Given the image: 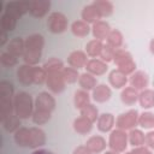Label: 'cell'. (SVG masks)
<instances>
[{"label":"cell","instance_id":"cell-29","mask_svg":"<svg viewBox=\"0 0 154 154\" xmlns=\"http://www.w3.org/2000/svg\"><path fill=\"white\" fill-rule=\"evenodd\" d=\"M138 102H140L141 107L144 109L154 107V90H152V89L142 90L138 96Z\"/></svg>","mask_w":154,"mask_h":154},{"label":"cell","instance_id":"cell-6","mask_svg":"<svg viewBox=\"0 0 154 154\" xmlns=\"http://www.w3.org/2000/svg\"><path fill=\"white\" fill-rule=\"evenodd\" d=\"M67 18L61 12H52L47 19V28L53 34H61L67 29Z\"/></svg>","mask_w":154,"mask_h":154},{"label":"cell","instance_id":"cell-34","mask_svg":"<svg viewBox=\"0 0 154 154\" xmlns=\"http://www.w3.org/2000/svg\"><path fill=\"white\" fill-rule=\"evenodd\" d=\"M144 137H146V135H144L143 131L140 130V129H132V130H130V132L128 134L129 143H130L132 147L143 146V144H144Z\"/></svg>","mask_w":154,"mask_h":154},{"label":"cell","instance_id":"cell-27","mask_svg":"<svg viewBox=\"0 0 154 154\" xmlns=\"http://www.w3.org/2000/svg\"><path fill=\"white\" fill-rule=\"evenodd\" d=\"M78 84L79 87L83 89V90H93L96 85H97V81H96V77L93 76L91 73L89 72H84L79 76V79H78Z\"/></svg>","mask_w":154,"mask_h":154},{"label":"cell","instance_id":"cell-31","mask_svg":"<svg viewBox=\"0 0 154 154\" xmlns=\"http://www.w3.org/2000/svg\"><path fill=\"white\" fill-rule=\"evenodd\" d=\"M2 123V128L7 131V132H16L20 126V118L18 116H16L14 113L6 117L5 119L1 120Z\"/></svg>","mask_w":154,"mask_h":154},{"label":"cell","instance_id":"cell-45","mask_svg":"<svg viewBox=\"0 0 154 154\" xmlns=\"http://www.w3.org/2000/svg\"><path fill=\"white\" fill-rule=\"evenodd\" d=\"M114 53H116V49L113 47H111L109 45L105 43L103 45V48L101 51V54H100V59L105 63H108V61H112L113 60V57H114Z\"/></svg>","mask_w":154,"mask_h":154},{"label":"cell","instance_id":"cell-39","mask_svg":"<svg viewBox=\"0 0 154 154\" xmlns=\"http://www.w3.org/2000/svg\"><path fill=\"white\" fill-rule=\"evenodd\" d=\"M138 125L143 129H153L154 128V113L143 112L138 117Z\"/></svg>","mask_w":154,"mask_h":154},{"label":"cell","instance_id":"cell-12","mask_svg":"<svg viewBox=\"0 0 154 154\" xmlns=\"http://www.w3.org/2000/svg\"><path fill=\"white\" fill-rule=\"evenodd\" d=\"M87 53L83 52V51H73L69 54L67 57V64L78 70V69H82V67H85L87 63H88V58H87Z\"/></svg>","mask_w":154,"mask_h":154},{"label":"cell","instance_id":"cell-40","mask_svg":"<svg viewBox=\"0 0 154 154\" xmlns=\"http://www.w3.org/2000/svg\"><path fill=\"white\" fill-rule=\"evenodd\" d=\"M16 25H17V19L7 13H4L1 16V28L2 30L10 32V31H13L16 29Z\"/></svg>","mask_w":154,"mask_h":154},{"label":"cell","instance_id":"cell-37","mask_svg":"<svg viewBox=\"0 0 154 154\" xmlns=\"http://www.w3.org/2000/svg\"><path fill=\"white\" fill-rule=\"evenodd\" d=\"M81 116L85 117V118L89 119L91 123H94V122L97 120V118H99L100 114H99L97 108H96L93 103H88L87 106H84V107L81 109Z\"/></svg>","mask_w":154,"mask_h":154},{"label":"cell","instance_id":"cell-32","mask_svg":"<svg viewBox=\"0 0 154 154\" xmlns=\"http://www.w3.org/2000/svg\"><path fill=\"white\" fill-rule=\"evenodd\" d=\"M43 70L46 71L47 75L49 73H55V72H61L64 70V64L60 59L58 58H51L43 64Z\"/></svg>","mask_w":154,"mask_h":154},{"label":"cell","instance_id":"cell-1","mask_svg":"<svg viewBox=\"0 0 154 154\" xmlns=\"http://www.w3.org/2000/svg\"><path fill=\"white\" fill-rule=\"evenodd\" d=\"M45 46V38L41 34H31L25 38V51L23 54L24 63L31 66H36L42 55Z\"/></svg>","mask_w":154,"mask_h":154},{"label":"cell","instance_id":"cell-33","mask_svg":"<svg viewBox=\"0 0 154 154\" xmlns=\"http://www.w3.org/2000/svg\"><path fill=\"white\" fill-rule=\"evenodd\" d=\"M73 103H75V107L81 111L84 106H87L88 103H90V95L88 94L87 90L79 89V90H77V91L75 93Z\"/></svg>","mask_w":154,"mask_h":154},{"label":"cell","instance_id":"cell-44","mask_svg":"<svg viewBox=\"0 0 154 154\" xmlns=\"http://www.w3.org/2000/svg\"><path fill=\"white\" fill-rule=\"evenodd\" d=\"M32 78H34V84L41 85V84L46 83V81H47V73H46V71L43 70V67L34 66Z\"/></svg>","mask_w":154,"mask_h":154},{"label":"cell","instance_id":"cell-17","mask_svg":"<svg viewBox=\"0 0 154 154\" xmlns=\"http://www.w3.org/2000/svg\"><path fill=\"white\" fill-rule=\"evenodd\" d=\"M93 100L99 102V103H103L106 101H108L112 96V91L111 88L106 84H97L94 89H93Z\"/></svg>","mask_w":154,"mask_h":154},{"label":"cell","instance_id":"cell-26","mask_svg":"<svg viewBox=\"0 0 154 154\" xmlns=\"http://www.w3.org/2000/svg\"><path fill=\"white\" fill-rule=\"evenodd\" d=\"M102 48H103L102 41L94 38V40H90V41L87 43V46H85V53H87L88 57L95 59V58L100 57Z\"/></svg>","mask_w":154,"mask_h":154},{"label":"cell","instance_id":"cell-21","mask_svg":"<svg viewBox=\"0 0 154 154\" xmlns=\"http://www.w3.org/2000/svg\"><path fill=\"white\" fill-rule=\"evenodd\" d=\"M24 51H25V40H23L22 37H13L8 42L6 52L18 58V57H23Z\"/></svg>","mask_w":154,"mask_h":154},{"label":"cell","instance_id":"cell-28","mask_svg":"<svg viewBox=\"0 0 154 154\" xmlns=\"http://www.w3.org/2000/svg\"><path fill=\"white\" fill-rule=\"evenodd\" d=\"M90 26L88 23L83 22V20H75L71 24V31L75 36L77 37H85L89 35L90 32Z\"/></svg>","mask_w":154,"mask_h":154},{"label":"cell","instance_id":"cell-11","mask_svg":"<svg viewBox=\"0 0 154 154\" xmlns=\"http://www.w3.org/2000/svg\"><path fill=\"white\" fill-rule=\"evenodd\" d=\"M130 85L136 90H144L149 84V77L144 71H135L130 76Z\"/></svg>","mask_w":154,"mask_h":154},{"label":"cell","instance_id":"cell-53","mask_svg":"<svg viewBox=\"0 0 154 154\" xmlns=\"http://www.w3.org/2000/svg\"><path fill=\"white\" fill-rule=\"evenodd\" d=\"M125 154H131V152H129V153H125Z\"/></svg>","mask_w":154,"mask_h":154},{"label":"cell","instance_id":"cell-16","mask_svg":"<svg viewBox=\"0 0 154 154\" xmlns=\"http://www.w3.org/2000/svg\"><path fill=\"white\" fill-rule=\"evenodd\" d=\"M111 30L112 29L109 28V24L105 20H99V22L94 23L93 26H91V32H93L94 38L100 40V41L106 40L107 36L109 35Z\"/></svg>","mask_w":154,"mask_h":154},{"label":"cell","instance_id":"cell-41","mask_svg":"<svg viewBox=\"0 0 154 154\" xmlns=\"http://www.w3.org/2000/svg\"><path fill=\"white\" fill-rule=\"evenodd\" d=\"M63 76L65 78V82L69 83V84H72V83H76L78 79H79V73H78V70L71 67V66H67V67H64L63 70Z\"/></svg>","mask_w":154,"mask_h":154},{"label":"cell","instance_id":"cell-7","mask_svg":"<svg viewBox=\"0 0 154 154\" xmlns=\"http://www.w3.org/2000/svg\"><path fill=\"white\" fill-rule=\"evenodd\" d=\"M29 11H30V1L28 0L10 1L5 5V13L14 17L16 19H19L23 14L28 13Z\"/></svg>","mask_w":154,"mask_h":154},{"label":"cell","instance_id":"cell-14","mask_svg":"<svg viewBox=\"0 0 154 154\" xmlns=\"http://www.w3.org/2000/svg\"><path fill=\"white\" fill-rule=\"evenodd\" d=\"M107 69H108L107 63L102 61L101 59H90L85 65L87 72L91 73L93 76H102L106 73Z\"/></svg>","mask_w":154,"mask_h":154},{"label":"cell","instance_id":"cell-22","mask_svg":"<svg viewBox=\"0 0 154 154\" xmlns=\"http://www.w3.org/2000/svg\"><path fill=\"white\" fill-rule=\"evenodd\" d=\"M138 96H140V93L138 90H136L135 88H132L131 85L130 87H125L122 93H120V100L124 105L126 106H132L135 105L137 101H138Z\"/></svg>","mask_w":154,"mask_h":154},{"label":"cell","instance_id":"cell-48","mask_svg":"<svg viewBox=\"0 0 154 154\" xmlns=\"http://www.w3.org/2000/svg\"><path fill=\"white\" fill-rule=\"evenodd\" d=\"M72 154H93V153L87 148V146H78V147L73 150Z\"/></svg>","mask_w":154,"mask_h":154},{"label":"cell","instance_id":"cell-5","mask_svg":"<svg viewBox=\"0 0 154 154\" xmlns=\"http://www.w3.org/2000/svg\"><path fill=\"white\" fill-rule=\"evenodd\" d=\"M138 112L136 109H129L122 114H119L116 119V126L120 130H132L136 125H138Z\"/></svg>","mask_w":154,"mask_h":154},{"label":"cell","instance_id":"cell-19","mask_svg":"<svg viewBox=\"0 0 154 154\" xmlns=\"http://www.w3.org/2000/svg\"><path fill=\"white\" fill-rule=\"evenodd\" d=\"M46 143V135L43 130L40 128H30V140H29V148L36 149L42 147Z\"/></svg>","mask_w":154,"mask_h":154},{"label":"cell","instance_id":"cell-25","mask_svg":"<svg viewBox=\"0 0 154 154\" xmlns=\"http://www.w3.org/2000/svg\"><path fill=\"white\" fill-rule=\"evenodd\" d=\"M13 140L18 147H28L29 148V140H30V128L20 126L13 135Z\"/></svg>","mask_w":154,"mask_h":154},{"label":"cell","instance_id":"cell-4","mask_svg":"<svg viewBox=\"0 0 154 154\" xmlns=\"http://www.w3.org/2000/svg\"><path fill=\"white\" fill-rule=\"evenodd\" d=\"M128 134L124 130L120 129H116L112 130L109 134V138H108V147L111 150L117 152V153H123L126 149L128 146Z\"/></svg>","mask_w":154,"mask_h":154},{"label":"cell","instance_id":"cell-49","mask_svg":"<svg viewBox=\"0 0 154 154\" xmlns=\"http://www.w3.org/2000/svg\"><path fill=\"white\" fill-rule=\"evenodd\" d=\"M7 38H8L7 31L2 30V31H1V36H0V46H4V45L6 43V41H7Z\"/></svg>","mask_w":154,"mask_h":154},{"label":"cell","instance_id":"cell-42","mask_svg":"<svg viewBox=\"0 0 154 154\" xmlns=\"http://www.w3.org/2000/svg\"><path fill=\"white\" fill-rule=\"evenodd\" d=\"M52 117V113H47V112H41V111H36L34 109V113H32V122L36 124V125H43L46 123L49 122Z\"/></svg>","mask_w":154,"mask_h":154},{"label":"cell","instance_id":"cell-24","mask_svg":"<svg viewBox=\"0 0 154 154\" xmlns=\"http://www.w3.org/2000/svg\"><path fill=\"white\" fill-rule=\"evenodd\" d=\"M91 129H93V123L83 116L73 120V130L79 135H87L91 131Z\"/></svg>","mask_w":154,"mask_h":154},{"label":"cell","instance_id":"cell-2","mask_svg":"<svg viewBox=\"0 0 154 154\" xmlns=\"http://www.w3.org/2000/svg\"><path fill=\"white\" fill-rule=\"evenodd\" d=\"M13 106H14V114L18 116L20 119H28L32 117L35 109V102L32 97L26 91H19L13 97Z\"/></svg>","mask_w":154,"mask_h":154},{"label":"cell","instance_id":"cell-38","mask_svg":"<svg viewBox=\"0 0 154 154\" xmlns=\"http://www.w3.org/2000/svg\"><path fill=\"white\" fill-rule=\"evenodd\" d=\"M14 88L13 84L8 81L0 82V97L2 99H13L14 97Z\"/></svg>","mask_w":154,"mask_h":154},{"label":"cell","instance_id":"cell-35","mask_svg":"<svg viewBox=\"0 0 154 154\" xmlns=\"http://www.w3.org/2000/svg\"><path fill=\"white\" fill-rule=\"evenodd\" d=\"M14 113V106H13V99H2L0 97V117L1 120L6 117Z\"/></svg>","mask_w":154,"mask_h":154},{"label":"cell","instance_id":"cell-52","mask_svg":"<svg viewBox=\"0 0 154 154\" xmlns=\"http://www.w3.org/2000/svg\"><path fill=\"white\" fill-rule=\"evenodd\" d=\"M103 154H119V153L113 152V150H108V152H106V153H103Z\"/></svg>","mask_w":154,"mask_h":154},{"label":"cell","instance_id":"cell-15","mask_svg":"<svg viewBox=\"0 0 154 154\" xmlns=\"http://www.w3.org/2000/svg\"><path fill=\"white\" fill-rule=\"evenodd\" d=\"M87 148L93 153V154H99V153H102L106 147L108 146L106 143V140L102 137V136H91L87 140V143H85Z\"/></svg>","mask_w":154,"mask_h":154},{"label":"cell","instance_id":"cell-43","mask_svg":"<svg viewBox=\"0 0 154 154\" xmlns=\"http://www.w3.org/2000/svg\"><path fill=\"white\" fill-rule=\"evenodd\" d=\"M0 63H1L2 66L11 69V67H13V66L17 65L18 59H17V57L12 55V54L8 53V52H2L1 55H0Z\"/></svg>","mask_w":154,"mask_h":154},{"label":"cell","instance_id":"cell-47","mask_svg":"<svg viewBox=\"0 0 154 154\" xmlns=\"http://www.w3.org/2000/svg\"><path fill=\"white\" fill-rule=\"evenodd\" d=\"M131 154H152V149H149L146 146L134 147V149L131 150Z\"/></svg>","mask_w":154,"mask_h":154},{"label":"cell","instance_id":"cell-3","mask_svg":"<svg viewBox=\"0 0 154 154\" xmlns=\"http://www.w3.org/2000/svg\"><path fill=\"white\" fill-rule=\"evenodd\" d=\"M113 61L117 65V69L119 71H122L124 75H132L136 70V63L132 59V55L125 51V49H116L114 57H113Z\"/></svg>","mask_w":154,"mask_h":154},{"label":"cell","instance_id":"cell-30","mask_svg":"<svg viewBox=\"0 0 154 154\" xmlns=\"http://www.w3.org/2000/svg\"><path fill=\"white\" fill-rule=\"evenodd\" d=\"M93 5L95 6V8L97 10V12L100 13L101 18L102 17H108L113 13V4L108 0H95L93 1Z\"/></svg>","mask_w":154,"mask_h":154},{"label":"cell","instance_id":"cell-51","mask_svg":"<svg viewBox=\"0 0 154 154\" xmlns=\"http://www.w3.org/2000/svg\"><path fill=\"white\" fill-rule=\"evenodd\" d=\"M149 49H150V52L154 54V38H152V41H150V43H149Z\"/></svg>","mask_w":154,"mask_h":154},{"label":"cell","instance_id":"cell-13","mask_svg":"<svg viewBox=\"0 0 154 154\" xmlns=\"http://www.w3.org/2000/svg\"><path fill=\"white\" fill-rule=\"evenodd\" d=\"M32 73H34V66L28 65V64H23L17 70V79L23 85H30L34 83Z\"/></svg>","mask_w":154,"mask_h":154},{"label":"cell","instance_id":"cell-10","mask_svg":"<svg viewBox=\"0 0 154 154\" xmlns=\"http://www.w3.org/2000/svg\"><path fill=\"white\" fill-rule=\"evenodd\" d=\"M49 8H51L49 0H31L29 13L35 18H42L48 13Z\"/></svg>","mask_w":154,"mask_h":154},{"label":"cell","instance_id":"cell-9","mask_svg":"<svg viewBox=\"0 0 154 154\" xmlns=\"http://www.w3.org/2000/svg\"><path fill=\"white\" fill-rule=\"evenodd\" d=\"M46 84H47L48 89L52 93H54V94L61 93L65 89V87H66V82H65V78L63 76V71L61 72H55V73L47 75Z\"/></svg>","mask_w":154,"mask_h":154},{"label":"cell","instance_id":"cell-8","mask_svg":"<svg viewBox=\"0 0 154 154\" xmlns=\"http://www.w3.org/2000/svg\"><path fill=\"white\" fill-rule=\"evenodd\" d=\"M55 108V99L47 91L40 93L35 99V109L52 113Z\"/></svg>","mask_w":154,"mask_h":154},{"label":"cell","instance_id":"cell-18","mask_svg":"<svg viewBox=\"0 0 154 154\" xmlns=\"http://www.w3.org/2000/svg\"><path fill=\"white\" fill-rule=\"evenodd\" d=\"M114 124H116V119H114V116L111 113H102L99 116L96 120V126L101 132L112 131Z\"/></svg>","mask_w":154,"mask_h":154},{"label":"cell","instance_id":"cell-36","mask_svg":"<svg viewBox=\"0 0 154 154\" xmlns=\"http://www.w3.org/2000/svg\"><path fill=\"white\" fill-rule=\"evenodd\" d=\"M106 40H107V45H109L114 49H119L123 45V34L118 29H112Z\"/></svg>","mask_w":154,"mask_h":154},{"label":"cell","instance_id":"cell-50","mask_svg":"<svg viewBox=\"0 0 154 154\" xmlns=\"http://www.w3.org/2000/svg\"><path fill=\"white\" fill-rule=\"evenodd\" d=\"M31 154H54V153L51 150H47V149H36Z\"/></svg>","mask_w":154,"mask_h":154},{"label":"cell","instance_id":"cell-23","mask_svg":"<svg viewBox=\"0 0 154 154\" xmlns=\"http://www.w3.org/2000/svg\"><path fill=\"white\" fill-rule=\"evenodd\" d=\"M81 16H82L83 22H85L88 24H94V23L101 20V16H100V13L97 12V10L95 8V6L93 4L87 5L85 7H83Z\"/></svg>","mask_w":154,"mask_h":154},{"label":"cell","instance_id":"cell-20","mask_svg":"<svg viewBox=\"0 0 154 154\" xmlns=\"http://www.w3.org/2000/svg\"><path fill=\"white\" fill-rule=\"evenodd\" d=\"M128 76L124 75L122 71H119L118 69L117 70H113L109 72L108 75V82L109 84L116 88V89H120V88H125L126 87V83H128Z\"/></svg>","mask_w":154,"mask_h":154},{"label":"cell","instance_id":"cell-46","mask_svg":"<svg viewBox=\"0 0 154 154\" xmlns=\"http://www.w3.org/2000/svg\"><path fill=\"white\" fill-rule=\"evenodd\" d=\"M144 144H146V147H148L149 149L154 150V131H149V132L146 134Z\"/></svg>","mask_w":154,"mask_h":154}]
</instances>
